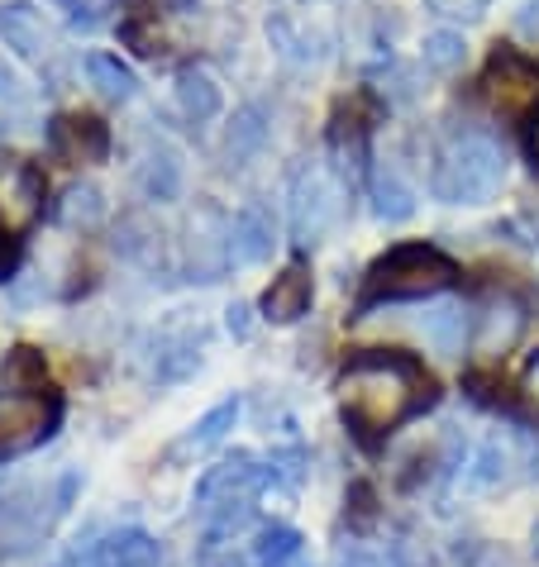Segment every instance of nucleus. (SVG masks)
I'll use <instances>...</instances> for the list:
<instances>
[{"label":"nucleus","instance_id":"f257e3e1","mask_svg":"<svg viewBox=\"0 0 539 567\" xmlns=\"http://www.w3.org/2000/svg\"><path fill=\"white\" fill-rule=\"evenodd\" d=\"M335 396H339V415L348 430H354L363 444H383L387 434H396L401 424L416 420L425 405H435L439 386L410 353L363 349L344 362Z\"/></svg>","mask_w":539,"mask_h":567},{"label":"nucleus","instance_id":"f03ea898","mask_svg":"<svg viewBox=\"0 0 539 567\" xmlns=\"http://www.w3.org/2000/svg\"><path fill=\"white\" fill-rule=\"evenodd\" d=\"M511 177V153L478 120H458L435 138L430 196L439 206H487Z\"/></svg>","mask_w":539,"mask_h":567},{"label":"nucleus","instance_id":"7ed1b4c3","mask_svg":"<svg viewBox=\"0 0 539 567\" xmlns=\"http://www.w3.org/2000/svg\"><path fill=\"white\" fill-rule=\"evenodd\" d=\"M464 277L458 258H449L439 244H391L383 258H373V267L363 272L354 320H368V310L377 306H410V301H435Z\"/></svg>","mask_w":539,"mask_h":567},{"label":"nucleus","instance_id":"20e7f679","mask_svg":"<svg viewBox=\"0 0 539 567\" xmlns=\"http://www.w3.org/2000/svg\"><path fill=\"white\" fill-rule=\"evenodd\" d=\"M348 206V186L344 177L321 157H301L287 177V234L296 248L325 244L335 225L344 219Z\"/></svg>","mask_w":539,"mask_h":567},{"label":"nucleus","instance_id":"39448f33","mask_svg":"<svg viewBox=\"0 0 539 567\" xmlns=\"http://www.w3.org/2000/svg\"><path fill=\"white\" fill-rule=\"evenodd\" d=\"M273 477H277L273 463L240 449L230 458H220L215 467H205V477L196 482V511L211 515V525H240V519H248L253 501L273 486Z\"/></svg>","mask_w":539,"mask_h":567},{"label":"nucleus","instance_id":"423d86ee","mask_svg":"<svg viewBox=\"0 0 539 567\" xmlns=\"http://www.w3.org/2000/svg\"><path fill=\"white\" fill-rule=\"evenodd\" d=\"M234 267V248H230V215L215 206V200H196V210L186 215L182 225V258L177 272L182 281H201V287H215L225 281Z\"/></svg>","mask_w":539,"mask_h":567},{"label":"nucleus","instance_id":"0eeeda50","mask_svg":"<svg viewBox=\"0 0 539 567\" xmlns=\"http://www.w3.org/2000/svg\"><path fill=\"white\" fill-rule=\"evenodd\" d=\"M62 424V401L53 391H6L0 396V463L49 444Z\"/></svg>","mask_w":539,"mask_h":567},{"label":"nucleus","instance_id":"6e6552de","mask_svg":"<svg viewBox=\"0 0 539 567\" xmlns=\"http://www.w3.org/2000/svg\"><path fill=\"white\" fill-rule=\"evenodd\" d=\"M478 86H482V101L497 110L501 120H530L539 110V62L526 58L520 49L497 43Z\"/></svg>","mask_w":539,"mask_h":567},{"label":"nucleus","instance_id":"1a4fd4ad","mask_svg":"<svg viewBox=\"0 0 539 567\" xmlns=\"http://www.w3.org/2000/svg\"><path fill=\"white\" fill-rule=\"evenodd\" d=\"M43 144H49V153L68 167H101V163H110L115 134H110V124L101 115L62 110V115L49 120V130H43Z\"/></svg>","mask_w":539,"mask_h":567},{"label":"nucleus","instance_id":"9d476101","mask_svg":"<svg viewBox=\"0 0 539 567\" xmlns=\"http://www.w3.org/2000/svg\"><path fill=\"white\" fill-rule=\"evenodd\" d=\"M530 324V301L511 287H491L472 310V349L482 358H506Z\"/></svg>","mask_w":539,"mask_h":567},{"label":"nucleus","instance_id":"9b49d317","mask_svg":"<svg viewBox=\"0 0 539 567\" xmlns=\"http://www.w3.org/2000/svg\"><path fill=\"white\" fill-rule=\"evenodd\" d=\"M43 200H49V182L34 163H0V234L24 244V234L43 219Z\"/></svg>","mask_w":539,"mask_h":567},{"label":"nucleus","instance_id":"f8f14e48","mask_svg":"<svg viewBox=\"0 0 539 567\" xmlns=\"http://www.w3.org/2000/svg\"><path fill=\"white\" fill-rule=\"evenodd\" d=\"M134 186L139 196L153 200V206H172L182 200L186 192V163H182V148L163 134H149L134 153Z\"/></svg>","mask_w":539,"mask_h":567},{"label":"nucleus","instance_id":"ddd939ff","mask_svg":"<svg viewBox=\"0 0 539 567\" xmlns=\"http://www.w3.org/2000/svg\"><path fill=\"white\" fill-rule=\"evenodd\" d=\"M267 43H273V53L282 62H292V68H321L329 58V34L292 10L267 14Z\"/></svg>","mask_w":539,"mask_h":567},{"label":"nucleus","instance_id":"4468645a","mask_svg":"<svg viewBox=\"0 0 539 567\" xmlns=\"http://www.w3.org/2000/svg\"><path fill=\"white\" fill-rule=\"evenodd\" d=\"M311 306H315V277H311L306 258H296V262L282 267V272L267 281V291L258 301L267 324H296V320H306V315H311Z\"/></svg>","mask_w":539,"mask_h":567},{"label":"nucleus","instance_id":"2eb2a0df","mask_svg":"<svg viewBox=\"0 0 539 567\" xmlns=\"http://www.w3.org/2000/svg\"><path fill=\"white\" fill-rule=\"evenodd\" d=\"M115 254L124 262H139V267L163 272V277L177 272V258H172V248H167V229L149 215H124L120 219L115 225Z\"/></svg>","mask_w":539,"mask_h":567},{"label":"nucleus","instance_id":"dca6fc26","mask_svg":"<svg viewBox=\"0 0 539 567\" xmlns=\"http://www.w3.org/2000/svg\"><path fill=\"white\" fill-rule=\"evenodd\" d=\"M230 248L240 267H258L277 254V219L263 200H244L240 210L230 215Z\"/></svg>","mask_w":539,"mask_h":567},{"label":"nucleus","instance_id":"f3484780","mask_svg":"<svg viewBox=\"0 0 539 567\" xmlns=\"http://www.w3.org/2000/svg\"><path fill=\"white\" fill-rule=\"evenodd\" d=\"M363 192L373 200V215L383 219V225H406L410 215H416V186L401 177V167L391 163V157H373L368 163V177H363Z\"/></svg>","mask_w":539,"mask_h":567},{"label":"nucleus","instance_id":"a211bd4d","mask_svg":"<svg viewBox=\"0 0 539 567\" xmlns=\"http://www.w3.org/2000/svg\"><path fill=\"white\" fill-rule=\"evenodd\" d=\"M267 138H273V110H267L263 101H244L230 115V124H225V144H220V157H225L230 172H240V167H248L253 157L267 148Z\"/></svg>","mask_w":539,"mask_h":567},{"label":"nucleus","instance_id":"6ab92c4d","mask_svg":"<svg viewBox=\"0 0 539 567\" xmlns=\"http://www.w3.org/2000/svg\"><path fill=\"white\" fill-rule=\"evenodd\" d=\"M0 39H6V49H14L24 62H53V34L49 24H43V14L29 6V0H6L0 6Z\"/></svg>","mask_w":539,"mask_h":567},{"label":"nucleus","instance_id":"aec40b11","mask_svg":"<svg viewBox=\"0 0 539 567\" xmlns=\"http://www.w3.org/2000/svg\"><path fill=\"white\" fill-rule=\"evenodd\" d=\"M87 567H163V544H157L149 529L124 525L91 544Z\"/></svg>","mask_w":539,"mask_h":567},{"label":"nucleus","instance_id":"412c9836","mask_svg":"<svg viewBox=\"0 0 539 567\" xmlns=\"http://www.w3.org/2000/svg\"><path fill=\"white\" fill-rule=\"evenodd\" d=\"M205 329H163L153 334V382H186L201 368Z\"/></svg>","mask_w":539,"mask_h":567},{"label":"nucleus","instance_id":"4be33fe9","mask_svg":"<svg viewBox=\"0 0 539 567\" xmlns=\"http://www.w3.org/2000/svg\"><path fill=\"white\" fill-rule=\"evenodd\" d=\"M172 101H177V115L192 124V130H201V124L220 120V110H225V91H220V82L205 68L186 62V68L177 72V82H172Z\"/></svg>","mask_w":539,"mask_h":567},{"label":"nucleus","instance_id":"5701e85b","mask_svg":"<svg viewBox=\"0 0 539 567\" xmlns=\"http://www.w3.org/2000/svg\"><path fill=\"white\" fill-rule=\"evenodd\" d=\"M416 334L430 343L435 353L458 358L464 353V343H468V334H472V310L464 301H439V306L416 315Z\"/></svg>","mask_w":539,"mask_h":567},{"label":"nucleus","instance_id":"b1692460","mask_svg":"<svg viewBox=\"0 0 539 567\" xmlns=\"http://www.w3.org/2000/svg\"><path fill=\"white\" fill-rule=\"evenodd\" d=\"M105 215H110V200H105V192H101L96 182H72L68 192H62L53 206H49V219H53V225H62V229H82V234L101 229V225H105Z\"/></svg>","mask_w":539,"mask_h":567},{"label":"nucleus","instance_id":"393cba45","mask_svg":"<svg viewBox=\"0 0 539 567\" xmlns=\"http://www.w3.org/2000/svg\"><path fill=\"white\" fill-rule=\"evenodd\" d=\"M167 6L163 0H139L134 10L120 14V39L124 49H134L139 58H163L167 53V34H163Z\"/></svg>","mask_w":539,"mask_h":567},{"label":"nucleus","instance_id":"a878e982","mask_svg":"<svg viewBox=\"0 0 539 567\" xmlns=\"http://www.w3.org/2000/svg\"><path fill=\"white\" fill-rule=\"evenodd\" d=\"M82 68H87V82H91V91H96L101 101L130 105L139 96V76H134L130 62H120V53H101L96 49V53L82 58Z\"/></svg>","mask_w":539,"mask_h":567},{"label":"nucleus","instance_id":"bb28decb","mask_svg":"<svg viewBox=\"0 0 539 567\" xmlns=\"http://www.w3.org/2000/svg\"><path fill=\"white\" fill-rule=\"evenodd\" d=\"M301 534L292 525H258L248 534V558L253 567H292L301 558Z\"/></svg>","mask_w":539,"mask_h":567},{"label":"nucleus","instance_id":"cd10ccee","mask_svg":"<svg viewBox=\"0 0 539 567\" xmlns=\"http://www.w3.org/2000/svg\"><path fill=\"white\" fill-rule=\"evenodd\" d=\"M373 91L383 96L387 105H416L425 96V82H420V68H410V62H396V58H383L373 68Z\"/></svg>","mask_w":539,"mask_h":567},{"label":"nucleus","instance_id":"c85d7f7f","mask_svg":"<svg viewBox=\"0 0 539 567\" xmlns=\"http://www.w3.org/2000/svg\"><path fill=\"white\" fill-rule=\"evenodd\" d=\"M468 62V43L458 29H430L420 43V68L435 72V76H454L458 68Z\"/></svg>","mask_w":539,"mask_h":567},{"label":"nucleus","instance_id":"c756f323","mask_svg":"<svg viewBox=\"0 0 539 567\" xmlns=\"http://www.w3.org/2000/svg\"><path fill=\"white\" fill-rule=\"evenodd\" d=\"M196 567H253L248 539H240V525H211L196 554Z\"/></svg>","mask_w":539,"mask_h":567},{"label":"nucleus","instance_id":"7c9ffc66","mask_svg":"<svg viewBox=\"0 0 539 567\" xmlns=\"http://www.w3.org/2000/svg\"><path fill=\"white\" fill-rule=\"evenodd\" d=\"M58 10V20L72 29V34H101L105 24H115L120 0H49Z\"/></svg>","mask_w":539,"mask_h":567},{"label":"nucleus","instance_id":"2f4dec72","mask_svg":"<svg viewBox=\"0 0 539 567\" xmlns=\"http://www.w3.org/2000/svg\"><path fill=\"white\" fill-rule=\"evenodd\" d=\"M240 411H244V401L240 396H230V401H220L215 411H205L192 430L182 434V449H211V444H220L234 424H240Z\"/></svg>","mask_w":539,"mask_h":567},{"label":"nucleus","instance_id":"473e14b6","mask_svg":"<svg viewBox=\"0 0 539 567\" xmlns=\"http://www.w3.org/2000/svg\"><path fill=\"white\" fill-rule=\"evenodd\" d=\"M506 477H511V453L501 449V439H487L468 467V486H497Z\"/></svg>","mask_w":539,"mask_h":567},{"label":"nucleus","instance_id":"72a5a7b5","mask_svg":"<svg viewBox=\"0 0 539 567\" xmlns=\"http://www.w3.org/2000/svg\"><path fill=\"white\" fill-rule=\"evenodd\" d=\"M24 105H29V91L20 82V72H14L10 62L0 58V130H6L14 115H24Z\"/></svg>","mask_w":539,"mask_h":567},{"label":"nucleus","instance_id":"f704fd0d","mask_svg":"<svg viewBox=\"0 0 539 567\" xmlns=\"http://www.w3.org/2000/svg\"><path fill=\"white\" fill-rule=\"evenodd\" d=\"M425 10L444 24H478L491 10V0H425Z\"/></svg>","mask_w":539,"mask_h":567},{"label":"nucleus","instance_id":"c9c22d12","mask_svg":"<svg viewBox=\"0 0 539 567\" xmlns=\"http://www.w3.org/2000/svg\"><path fill=\"white\" fill-rule=\"evenodd\" d=\"M511 29H516V34L526 39V43H535V49H539V0H520Z\"/></svg>","mask_w":539,"mask_h":567},{"label":"nucleus","instance_id":"e433bc0d","mask_svg":"<svg viewBox=\"0 0 539 567\" xmlns=\"http://www.w3.org/2000/svg\"><path fill=\"white\" fill-rule=\"evenodd\" d=\"M225 315H230V334L244 339V334H248V306H230Z\"/></svg>","mask_w":539,"mask_h":567},{"label":"nucleus","instance_id":"4c0bfd02","mask_svg":"<svg viewBox=\"0 0 539 567\" xmlns=\"http://www.w3.org/2000/svg\"><path fill=\"white\" fill-rule=\"evenodd\" d=\"M526 396L539 405V353L530 358V368H526Z\"/></svg>","mask_w":539,"mask_h":567},{"label":"nucleus","instance_id":"58836bf2","mask_svg":"<svg viewBox=\"0 0 539 567\" xmlns=\"http://www.w3.org/2000/svg\"><path fill=\"white\" fill-rule=\"evenodd\" d=\"M526 124H530V134H526V148H530V157H535V167H539V110H535V115H530Z\"/></svg>","mask_w":539,"mask_h":567},{"label":"nucleus","instance_id":"ea45409f","mask_svg":"<svg viewBox=\"0 0 539 567\" xmlns=\"http://www.w3.org/2000/svg\"><path fill=\"white\" fill-rule=\"evenodd\" d=\"M292 6H321V0H292Z\"/></svg>","mask_w":539,"mask_h":567},{"label":"nucleus","instance_id":"a19ab883","mask_svg":"<svg viewBox=\"0 0 539 567\" xmlns=\"http://www.w3.org/2000/svg\"><path fill=\"white\" fill-rule=\"evenodd\" d=\"M535 548H539V529H535Z\"/></svg>","mask_w":539,"mask_h":567}]
</instances>
